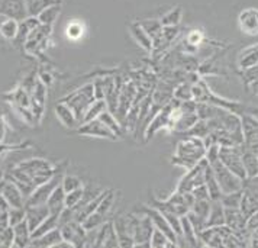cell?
Here are the masks:
<instances>
[{
	"mask_svg": "<svg viewBox=\"0 0 258 248\" xmlns=\"http://www.w3.org/2000/svg\"><path fill=\"white\" fill-rule=\"evenodd\" d=\"M205 153H206V145L202 138L193 135H184L177 142L176 153L171 158V164L188 170L205 158Z\"/></svg>",
	"mask_w": 258,
	"mask_h": 248,
	"instance_id": "cell-1",
	"label": "cell"
},
{
	"mask_svg": "<svg viewBox=\"0 0 258 248\" xmlns=\"http://www.w3.org/2000/svg\"><path fill=\"white\" fill-rule=\"evenodd\" d=\"M94 100H96V97H94L93 84L92 83L84 84L80 89L74 90L73 93L61 99V102H64L66 105H69L73 109L79 123L82 122L84 113L87 112V109L90 107V105L93 103Z\"/></svg>",
	"mask_w": 258,
	"mask_h": 248,
	"instance_id": "cell-2",
	"label": "cell"
},
{
	"mask_svg": "<svg viewBox=\"0 0 258 248\" xmlns=\"http://www.w3.org/2000/svg\"><path fill=\"white\" fill-rule=\"evenodd\" d=\"M195 198L190 192H178L176 190L174 193H171L164 201H157L154 199L151 206L157 208L158 211H165V212H173L183 216L187 215L193 206Z\"/></svg>",
	"mask_w": 258,
	"mask_h": 248,
	"instance_id": "cell-3",
	"label": "cell"
},
{
	"mask_svg": "<svg viewBox=\"0 0 258 248\" xmlns=\"http://www.w3.org/2000/svg\"><path fill=\"white\" fill-rule=\"evenodd\" d=\"M18 167L21 170H24L25 173L32 178L35 188L39 186V184H42V183H45V181H48L49 178L57 173V170H58L57 167H54V165L51 164L49 161L44 160V158H39V157L25 160Z\"/></svg>",
	"mask_w": 258,
	"mask_h": 248,
	"instance_id": "cell-4",
	"label": "cell"
},
{
	"mask_svg": "<svg viewBox=\"0 0 258 248\" xmlns=\"http://www.w3.org/2000/svg\"><path fill=\"white\" fill-rule=\"evenodd\" d=\"M219 161L228 167L232 173L242 180L246 178L245 168L242 164V150L241 145H221L219 148Z\"/></svg>",
	"mask_w": 258,
	"mask_h": 248,
	"instance_id": "cell-5",
	"label": "cell"
},
{
	"mask_svg": "<svg viewBox=\"0 0 258 248\" xmlns=\"http://www.w3.org/2000/svg\"><path fill=\"white\" fill-rule=\"evenodd\" d=\"M134 224V247H150V239L153 235V221L147 213H132Z\"/></svg>",
	"mask_w": 258,
	"mask_h": 248,
	"instance_id": "cell-6",
	"label": "cell"
},
{
	"mask_svg": "<svg viewBox=\"0 0 258 248\" xmlns=\"http://www.w3.org/2000/svg\"><path fill=\"white\" fill-rule=\"evenodd\" d=\"M64 174H66L64 168H62V170H59L58 168V170H57V173H55L52 177L49 178L48 181L42 183V184H39V186H36L35 190H34V192L26 198V201H25V206L45 205L48 201V198H49V195L52 193V190L61 184Z\"/></svg>",
	"mask_w": 258,
	"mask_h": 248,
	"instance_id": "cell-7",
	"label": "cell"
},
{
	"mask_svg": "<svg viewBox=\"0 0 258 248\" xmlns=\"http://www.w3.org/2000/svg\"><path fill=\"white\" fill-rule=\"evenodd\" d=\"M211 165L212 168H213L215 177L218 180V184L221 188L222 195H225V193H232V192H236V190H242L244 180L241 177H238L228 167H225L219 160Z\"/></svg>",
	"mask_w": 258,
	"mask_h": 248,
	"instance_id": "cell-8",
	"label": "cell"
},
{
	"mask_svg": "<svg viewBox=\"0 0 258 248\" xmlns=\"http://www.w3.org/2000/svg\"><path fill=\"white\" fill-rule=\"evenodd\" d=\"M177 103H180V100H177L176 97H173L167 105H164V106L161 107V109L154 115L153 119L147 123L145 131H144V134H145V141H150L158 131L168 128L171 109L176 106Z\"/></svg>",
	"mask_w": 258,
	"mask_h": 248,
	"instance_id": "cell-9",
	"label": "cell"
},
{
	"mask_svg": "<svg viewBox=\"0 0 258 248\" xmlns=\"http://www.w3.org/2000/svg\"><path fill=\"white\" fill-rule=\"evenodd\" d=\"M77 134L84 135V137H93V138L107 140V141H116L117 140L116 134L110 130L109 127H106L105 123L99 118L80 123L77 127Z\"/></svg>",
	"mask_w": 258,
	"mask_h": 248,
	"instance_id": "cell-10",
	"label": "cell"
},
{
	"mask_svg": "<svg viewBox=\"0 0 258 248\" xmlns=\"http://www.w3.org/2000/svg\"><path fill=\"white\" fill-rule=\"evenodd\" d=\"M135 95H137V84L135 83L126 82L122 84V89H120V93H119V100H117L116 113H115L117 122L122 125V128H123L126 115H128V112L132 107Z\"/></svg>",
	"mask_w": 258,
	"mask_h": 248,
	"instance_id": "cell-11",
	"label": "cell"
},
{
	"mask_svg": "<svg viewBox=\"0 0 258 248\" xmlns=\"http://www.w3.org/2000/svg\"><path fill=\"white\" fill-rule=\"evenodd\" d=\"M208 164L209 163L203 158V160H200L198 164L193 165L191 168H188L187 173L180 180L177 190L178 192H191L200 184H205V168H206Z\"/></svg>",
	"mask_w": 258,
	"mask_h": 248,
	"instance_id": "cell-12",
	"label": "cell"
},
{
	"mask_svg": "<svg viewBox=\"0 0 258 248\" xmlns=\"http://www.w3.org/2000/svg\"><path fill=\"white\" fill-rule=\"evenodd\" d=\"M61 231V236L66 242H69L71 247H83L86 241V229L82 222L79 221H70L67 224L58 226Z\"/></svg>",
	"mask_w": 258,
	"mask_h": 248,
	"instance_id": "cell-13",
	"label": "cell"
},
{
	"mask_svg": "<svg viewBox=\"0 0 258 248\" xmlns=\"http://www.w3.org/2000/svg\"><path fill=\"white\" fill-rule=\"evenodd\" d=\"M116 229L119 247H134V224H132V215L119 216L113 221Z\"/></svg>",
	"mask_w": 258,
	"mask_h": 248,
	"instance_id": "cell-14",
	"label": "cell"
},
{
	"mask_svg": "<svg viewBox=\"0 0 258 248\" xmlns=\"http://www.w3.org/2000/svg\"><path fill=\"white\" fill-rule=\"evenodd\" d=\"M141 212L147 213L148 216H150V219L153 221L154 228H157V229H160L161 232H164L165 236L174 244L177 247V241H178V238H177L176 232L173 231V228L170 226V224L167 222V219L164 218V215L160 212L157 208H154V206H144L142 208Z\"/></svg>",
	"mask_w": 258,
	"mask_h": 248,
	"instance_id": "cell-15",
	"label": "cell"
},
{
	"mask_svg": "<svg viewBox=\"0 0 258 248\" xmlns=\"http://www.w3.org/2000/svg\"><path fill=\"white\" fill-rule=\"evenodd\" d=\"M238 26L242 34L248 36H258V9L246 8L238 15Z\"/></svg>",
	"mask_w": 258,
	"mask_h": 248,
	"instance_id": "cell-16",
	"label": "cell"
},
{
	"mask_svg": "<svg viewBox=\"0 0 258 248\" xmlns=\"http://www.w3.org/2000/svg\"><path fill=\"white\" fill-rule=\"evenodd\" d=\"M94 247H119V239L113 221H106L105 224L97 228Z\"/></svg>",
	"mask_w": 258,
	"mask_h": 248,
	"instance_id": "cell-17",
	"label": "cell"
},
{
	"mask_svg": "<svg viewBox=\"0 0 258 248\" xmlns=\"http://www.w3.org/2000/svg\"><path fill=\"white\" fill-rule=\"evenodd\" d=\"M0 15L5 18H12L21 22L28 18L25 0H2L0 3Z\"/></svg>",
	"mask_w": 258,
	"mask_h": 248,
	"instance_id": "cell-18",
	"label": "cell"
},
{
	"mask_svg": "<svg viewBox=\"0 0 258 248\" xmlns=\"http://www.w3.org/2000/svg\"><path fill=\"white\" fill-rule=\"evenodd\" d=\"M0 196L8 203L9 208H25V196L21 189L11 180H6Z\"/></svg>",
	"mask_w": 258,
	"mask_h": 248,
	"instance_id": "cell-19",
	"label": "cell"
},
{
	"mask_svg": "<svg viewBox=\"0 0 258 248\" xmlns=\"http://www.w3.org/2000/svg\"><path fill=\"white\" fill-rule=\"evenodd\" d=\"M49 215V209L47 205H36V206H25V219L29 225L31 232L35 229Z\"/></svg>",
	"mask_w": 258,
	"mask_h": 248,
	"instance_id": "cell-20",
	"label": "cell"
},
{
	"mask_svg": "<svg viewBox=\"0 0 258 248\" xmlns=\"http://www.w3.org/2000/svg\"><path fill=\"white\" fill-rule=\"evenodd\" d=\"M54 112H55V116L59 120V123L64 125L67 130H76L80 125L76 115H74V112H73V109L69 105H66L64 102L59 100L54 107Z\"/></svg>",
	"mask_w": 258,
	"mask_h": 248,
	"instance_id": "cell-21",
	"label": "cell"
},
{
	"mask_svg": "<svg viewBox=\"0 0 258 248\" xmlns=\"http://www.w3.org/2000/svg\"><path fill=\"white\" fill-rule=\"evenodd\" d=\"M246 218L241 209L225 208V225L234 232H242L246 229Z\"/></svg>",
	"mask_w": 258,
	"mask_h": 248,
	"instance_id": "cell-22",
	"label": "cell"
},
{
	"mask_svg": "<svg viewBox=\"0 0 258 248\" xmlns=\"http://www.w3.org/2000/svg\"><path fill=\"white\" fill-rule=\"evenodd\" d=\"M242 150V164L245 168L246 177H254L258 174V154L254 148L246 144H241Z\"/></svg>",
	"mask_w": 258,
	"mask_h": 248,
	"instance_id": "cell-23",
	"label": "cell"
},
{
	"mask_svg": "<svg viewBox=\"0 0 258 248\" xmlns=\"http://www.w3.org/2000/svg\"><path fill=\"white\" fill-rule=\"evenodd\" d=\"M129 32L131 36L135 39V42L144 48L147 52H153V39L151 36L147 34V31L142 28V25L140 22H132L129 25Z\"/></svg>",
	"mask_w": 258,
	"mask_h": 248,
	"instance_id": "cell-24",
	"label": "cell"
},
{
	"mask_svg": "<svg viewBox=\"0 0 258 248\" xmlns=\"http://www.w3.org/2000/svg\"><path fill=\"white\" fill-rule=\"evenodd\" d=\"M45 205L48 206L51 215H57L58 216L59 213L62 212V209L66 208V192L61 188V184L52 190V193L49 195Z\"/></svg>",
	"mask_w": 258,
	"mask_h": 248,
	"instance_id": "cell-25",
	"label": "cell"
},
{
	"mask_svg": "<svg viewBox=\"0 0 258 248\" xmlns=\"http://www.w3.org/2000/svg\"><path fill=\"white\" fill-rule=\"evenodd\" d=\"M38 25H39L38 18H32V16H28L26 19L21 21V22H19V29H18V35H16L13 42H15L18 47H24L29 34L35 29Z\"/></svg>",
	"mask_w": 258,
	"mask_h": 248,
	"instance_id": "cell-26",
	"label": "cell"
},
{
	"mask_svg": "<svg viewBox=\"0 0 258 248\" xmlns=\"http://www.w3.org/2000/svg\"><path fill=\"white\" fill-rule=\"evenodd\" d=\"M258 64V44L245 48L238 55V69L242 71Z\"/></svg>",
	"mask_w": 258,
	"mask_h": 248,
	"instance_id": "cell-27",
	"label": "cell"
},
{
	"mask_svg": "<svg viewBox=\"0 0 258 248\" xmlns=\"http://www.w3.org/2000/svg\"><path fill=\"white\" fill-rule=\"evenodd\" d=\"M225 225V208L221 199L211 202V211L206 219V228L209 226H221Z\"/></svg>",
	"mask_w": 258,
	"mask_h": 248,
	"instance_id": "cell-28",
	"label": "cell"
},
{
	"mask_svg": "<svg viewBox=\"0 0 258 248\" xmlns=\"http://www.w3.org/2000/svg\"><path fill=\"white\" fill-rule=\"evenodd\" d=\"M61 241H62L61 231H59V228H55L39 238L31 239L29 247H57Z\"/></svg>",
	"mask_w": 258,
	"mask_h": 248,
	"instance_id": "cell-29",
	"label": "cell"
},
{
	"mask_svg": "<svg viewBox=\"0 0 258 248\" xmlns=\"http://www.w3.org/2000/svg\"><path fill=\"white\" fill-rule=\"evenodd\" d=\"M12 228L13 234H15L13 245L15 247H29V244H31V229H29V225L26 222V219H24L22 222H19Z\"/></svg>",
	"mask_w": 258,
	"mask_h": 248,
	"instance_id": "cell-30",
	"label": "cell"
},
{
	"mask_svg": "<svg viewBox=\"0 0 258 248\" xmlns=\"http://www.w3.org/2000/svg\"><path fill=\"white\" fill-rule=\"evenodd\" d=\"M205 184L209 190L211 201H216V199L222 198V192H221V188L218 184V180L215 177V173H213V168H212L211 164H208L205 168Z\"/></svg>",
	"mask_w": 258,
	"mask_h": 248,
	"instance_id": "cell-31",
	"label": "cell"
},
{
	"mask_svg": "<svg viewBox=\"0 0 258 248\" xmlns=\"http://www.w3.org/2000/svg\"><path fill=\"white\" fill-rule=\"evenodd\" d=\"M58 228V216L57 215H48L47 218L41 222V224L36 226L35 229L31 232V239H35V238H39L42 236L44 234H47L49 231Z\"/></svg>",
	"mask_w": 258,
	"mask_h": 248,
	"instance_id": "cell-32",
	"label": "cell"
},
{
	"mask_svg": "<svg viewBox=\"0 0 258 248\" xmlns=\"http://www.w3.org/2000/svg\"><path fill=\"white\" fill-rule=\"evenodd\" d=\"M19 29V22L12 18H3L0 22V36L6 41H15Z\"/></svg>",
	"mask_w": 258,
	"mask_h": 248,
	"instance_id": "cell-33",
	"label": "cell"
},
{
	"mask_svg": "<svg viewBox=\"0 0 258 248\" xmlns=\"http://www.w3.org/2000/svg\"><path fill=\"white\" fill-rule=\"evenodd\" d=\"M59 13H61V2H57V3L49 5L48 8H45V9L39 13L36 18H38L39 24L52 25L55 21H57V18L59 16Z\"/></svg>",
	"mask_w": 258,
	"mask_h": 248,
	"instance_id": "cell-34",
	"label": "cell"
},
{
	"mask_svg": "<svg viewBox=\"0 0 258 248\" xmlns=\"http://www.w3.org/2000/svg\"><path fill=\"white\" fill-rule=\"evenodd\" d=\"M57 2H61V0H25L26 13H28V16L36 18L45 8H48L49 5L57 3Z\"/></svg>",
	"mask_w": 258,
	"mask_h": 248,
	"instance_id": "cell-35",
	"label": "cell"
},
{
	"mask_svg": "<svg viewBox=\"0 0 258 248\" xmlns=\"http://www.w3.org/2000/svg\"><path fill=\"white\" fill-rule=\"evenodd\" d=\"M193 84H195V82H190L188 79H186L184 82L180 83L178 86L174 87L173 97H176L177 100H180V102L193 100Z\"/></svg>",
	"mask_w": 258,
	"mask_h": 248,
	"instance_id": "cell-36",
	"label": "cell"
},
{
	"mask_svg": "<svg viewBox=\"0 0 258 248\" xmlns=\"http://www.w3.org/2000/svg\"><path fill=\"white\" fill-rule=\"evenodd\" d=\"M205 42V34L200 31V29H193L190 31L187 35H186V39H184V49H191L190 52H195L198 48L202 47V44Z\"/></svg>",
	"mask_w": 258,
	"mask_h": 248,
	"instance_id": "cell-37",
	"label": "cell"
},
{
	"mask_svg": "<svg viewBox=\"0 0 258 248\" xmlns=\"http://www.w3.org/2000/svg\"><path fill=\"white\" fill-rule=\"evenodd\" d=\"M107 106H106V102L105 100H94L93 103L90 105V107L87 109V112L84 113V116H83V122H89V120H93V119L99 118L103 112H105Z\"/></svg>",
	"mask_w": 258,
	"mask_h": 248,
	"instance_id": "cell-38",
	"label": "cell"
},
{
	"mask_svg": "<svg viewBox=\"0 0 258 248\" xmlns=\"http://www.w3.org/2000/svg\"><path fill=\"white\" fill-rule=\"evenodd\" d=\"M113 205H115V192L113 190H106L105 196L102 198V201L99 203L96 212H99L100 215H103V216L107 218L110 211H112V208H113Z\"/></svg>",
	"mask_w": 258,
	"mask_h": 248,
	"instance_id": "cell-39",
	"label": "cell"
},
{
	"mask_svg": "<svg viewBox=\"0 0 258 248\" xmlns=\"http://www.w3.org/2000/svg\"><path fill=\"white\" fill-rule=\"evenodd\" d=\"M99 119L105 123L106 127H109L110 130L113 131L115 134H116V137L119 138V137H122L123 135V128H122V125L117 122L116 116L113 115V113H110L107 109H106L105 112L99 116Z\"/></svg>",
	"mask_w": 258,
	"mask_h": 248,
	"instance_id": "cell-40",
	"label": "cell"
},
{
	"mask_svg": "<svg viewBox=\"0 0 258 248\" xmlns=\"http://www.w3.org/2000/svg\"><path fill=\"white\" fill-rule=\"evenodd\" d=\"M181 18H183V9L180 6H176L170 12L165 13L160 21L163 26H178L181 22Z\"/></svg>",
	"mask_w": 258,
	"mask_h": 248,
	"instance_id": "cell-41",
	"label": "cell"
},
{
	"mask_svg": "<svg viewBox=\"0 0 258 248\" xmlns=\"http://www.w3.org/2000/svg\"><path fill=\"white\" fill-rule=\"evenodd\" d=\"M242 201V190H236L232 193H225L221 198L223 208H232V209H239Z\"/></svg>",
	"mask_w": 258,
	"mask_h": 248,
	"instance_id": "cell-42",
	"label": "cell"
},
{
	"mask_svg": "<svg viewBox=\"0 0 258 248\" xmlns=\"http://www.w3.org/2000/svg\"><path fill=\"white\" fill-rule=\"evenodd\" d=\"M150 247L153 248H165V247H176L167 236H165L164 232H161L160 229L154 228L153 235H151V239H150Z\"/></svg>",
	"mask_w": 258,
	"mask_h": 248,
	"instance_id": "cell-43",
	"label": "cell"
},
{
	"mask_svg": "<svg viewBox=\"0 0 258 248\" xmlns=\"http://www.w3.org/2000/svg\"><path fill=\"white\" fill-rule=\"evenodd\" d=\"M140 24L147 31V34L151 36V39L157 38V36L163 32V25H161L160 19H144Z\"/></svg>",
	"mask_w": 258,
	"mask_h": 248,
	"instance_id": "cell-44",
	"label": "cell"
},
{
	"mask_svg": "<svg viewBox=\"0 0 258 248\" xmlns=\"http://www.w3.org/2000/svg\"><path fill=\"white\" fill-rule=\"evenodd\" d=\"M113 79L107 77V79H96L92 84H93V92L96 100H105L106 90L109 87V84L112 83Z\"/></svg>",
	"mask_w": 258,
	"mask_h": 248,
	"instance_id": "cell-45",
	"label": "cell"
},
{
	"mask_svg": "<svg viewBox=\"0 0 258 248\" xmlns=\"http://www.w3.org/2000/svg\"><path fill=\"white\" fill-rule=\"evenodd\" d=\"M211 199H200V201L193 202V206H191V212L196 213L198 216H200L202 219H208V215L211 211Z\"/></svg>",
	"mask_w": 258,
	"mask_h": 248,
	"instance_id": "cell-46",
	"label": "cell"
},
{
	"mask_svg": "<svg viewBox=\"0 0 258 248\" xmlns=\"http://www.w3.org/2000/svg\"><path fill=\"white\" fill-rule=\"evenodd\" d=\"M83 186H84V183L82 181V178L77 177V176H73V174H64L62 181H61V188L64 189L66 193L80 189Z\"/></svg>",
	"mask_w": 258,
	"mask_h": 248,
	"instance_id": "cell-47",
	"label": "cell"
},
{
	"mask_svg": "<svg viewBox=\"0 0 258 248\" xmlns=\"http://www.w3.org/2000/svg\"><path fill=\"white\" fill-rule=\"evenodd\" d=\"M83 195H84V186L80 188V189L66 193V206H69V208L79 206L83 201Z\"/></svg>",
	"mask_w": 258,
	"mask_h": 248,
	"instance_id": "cell-48",
	"label": "cell"
},
{
	"mask_svg": "<svg viewBox=\"0 0 258 248\" xmlns=\"http://www.w3.org/2000/svg\"><path fill=\"white\" fill-rule=\"evenodd\" d=\"M25 219V208H9L8 209V221L11 226H15Z\"/></svg>",
	"mask_w": 258,
	"mask_h": 248,
	"instance_id": "cell-49",
	"label": "cell"
},
{
	"mask_svg": "<svg viewBox=\"0 0 258 248\" xmlns=\"http://www.w3.org/2000/svg\"><path fill=\"white\" fill-rule=\"evenodd\" d=\"M32 97H34V99H32L34 102H36V103H39V105L44 106L45 97H47V86L38 80V82L35 83V86H34V96H32Z\"/></svg>",
	"mask_w": 258,
	"mask_h": 248,
	"instance_id": "cell-50",
	"label": "cell"
},
{
	"mask_svg": "<svg viewBox=\"0 0 258 248\" xmlns=\"http://www.w3.org/2000/svg\"><path fill=\"white\" fill-rule=\"evenodd\" d=\"M13 241H15V234H13V228L11 225L3 228V229H0V245L12 247Z\"/></svg>",
	"mask_w": 258,
	"mask_h": 248,
	"instance_id": "cell-51",
	"label": "cell"
},
{
	"mask_svg": "<svg viewBox=\"0 0 258 248\" xmlns=\"http://www.w3.org/2000/svg\"><path fill=\"white\" fill-rule=\"evenodd\" d=\"M219 148L221 145L219 144H212L209 147H206V153H205V160L209 163V164H213L219 160Z\"/></svg>",
	"mask_w": 258,
	"mask_h": 248,
	"instance_id": "cell-52",
	"label": "cell"
},
{
	"mask_svg": "<svg viewBox=\"0 0 258 248\" xmlns=\"http://www.w3.org/2000/svg\"><path fill=\"white\" fill-rule=\"evenodd\" d=\"M241 76H242V80H244L245 84H248V83H251L252 80L258 79V64L249 67V69H246V70L241 71Z\"/></svg>",
	"mask_w": 258,
	"mask_h": 248,
	"instance_id": "cell-53",
	"label": "cell"
},
{
	"mask_svg": "<svg viewBox=\"0 0 258 248\" xmlns=\"http://www.w3.org/2000/svg\"><path fill=\"white\" fill-rule=\"evenodd\" d=\"M195 198V201H200V199H211V195H209V190L206 188V184H200L198 188L190 192Z\"/></svg>",
	"mask_w": 258,
	"mask_h": 248,
	"instance_id": "cell-54",
	"label": "cell"
},
{
	"mask_svg": "<svg viewBox=\"0 0 258 248\" xmlns=\"http://www.w3.org/2000/svg\"><path fill=\"white\" fill-rule=\"evenodd\" d=\"M178 34H180L178 26H163V35L170 44H173V41L178 36Z\"/></svg>",
	"mask_w": 258,
	"mask_h": 248,
	"instance_id": "cell-55",
	"label": "cell"
},
{
	"mask_svg": "<svg viewBox=\"0 0 258 248\" xmlns=\"http://www.w3.org/2000/svg\"><path fill=\"white\" fill-rule=\"evenodd\" d=\"M28 147H31V144L29 142H26V144H22V145H8V144H2L0 142V155H3V154H6L8 151H19V150H25V148H28Z\"/></svg>",
	"mask_w": 258,
	"mask_h": 248,
	"instance_id": "cell-56",
	"label": "cell"
},
{
	"mask_svg": "<svg viewBox=\"0 0 258 248\" xmlns=\"http://www.w3.org/2000/svg\"><path fill=\"white\" fill-rule=\"evenodd\" d=\"M39 82L44 83L45 86H51V83H52V76L49 74V73H39Z\"/></svg>",
	"mask_w": 258,
	"mask_h": 248,
	"instance_id": "cell-57",
	"label": "cell"
},
{
	"mask_svg": "<svg viewBox=\"0 0 258 248\" xmlns=\"http://www.w3.org/2000/svg\"><path fill=\"white\" fill-rule=\"evenodd\" d=\"M248 89L251 90V93H252V95L258 96V79L252 80L251 83H248Z\"/></svg>",
	"mask_w": 258,
	"mask_h": 248,
	"instance_id": "cell-58",
	"label": "cell"
},
{
	"mask_svg": "<svg viewBox=\"0 0 258 248\" xmlns=\"http://www.w3.org/2000/svg\"><path fill=\"white\" fill-rule=\"evenodd\" d=\"M251 148H254V147H251ZM254 150H255V151H257V154H258V148H254Z\"/></svg>",
	"mask_w": 258,
	"mask_h": 248,
	"instance_id": "cell-59",
	"label": "cell"
}]
</instances>
